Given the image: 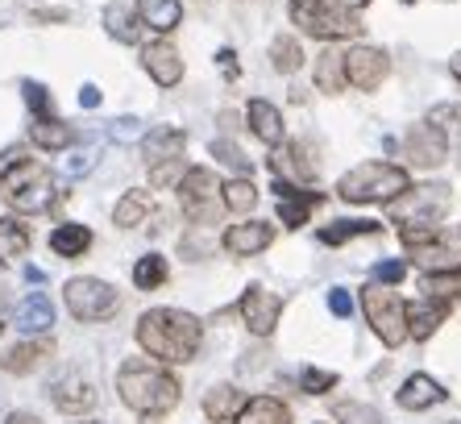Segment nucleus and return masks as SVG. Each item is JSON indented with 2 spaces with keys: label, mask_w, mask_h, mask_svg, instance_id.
Wrapping results in <instances>:
<instances>
[{
  "label": "nucleus",
  "mask_w": 461,
  "mask_h": 424,
  "mask_svg": "<svg viewBox=\"0 0 461 424\" xmlns=\"http://www.w3.org/2000/svg\"><path fill=\"white\" fill-rule=\"evenodd\" d=\"M200 320L183 308H150L138 320V346L158 362H192L200 350Z\"/></svg>",
  "instance_id": "obj_1"
},
{
  "label": "nucleus",
  "mask_w": 461,
  "mask_h": 424,
  "mask_svg": "<svg viewBox=\"0 0 461 424\" xmlns=\"http://www.w3.org/2000/svg\"><path fill=\"white\" fill-rule=\"evenodd\" d=\"M117 392L133 412L162 416L179 403V379L162 366H150V362H125L117 374Z\"/></svg>",
  "instance_id": "obj_2"
},
{
  "label": "nucleus",
  "mask_w": 461,
  "mask_h": 424,
  "mask_svg": "<svg viewBox=\"0 0 461 424\" xmlns=\"http://www.w3.org/2000/svg\"><path fill=\"white\" fill-rule=\"evenodd\" d=\"M399 191H408V171L391 162H357L337 183V196L349 204H391Z\"/></svg>",
  "instance_id": "obj_3"
},
{
  "label": "nucleus",
  "mask_w": 461,
  "mask_h": 424,
  "mask_svg": "<svg viewBox=\"0 0 461 424\" xmlns=\"http://www.w3.org/2000/svg\"><path fill=\"white\" fill-rule=\"evenodd\" d=\"M291 22L312 38H324V42L362 33V22L354 17V9H345L341 0H291Z\"/></svg>",
  "instance_id": "obj_4"
},
{
  "label": "nucleus",
  "mask_w": 461,
  "mask_h": 424,
  "mask_svg": "<svg viewBox=\"0 0 461 424\" xmlns=\"http://www.w3.org/2000/svg\"><path fill=\"white\" fill-rule=\"evenodd\" d=\"M362 308H366V320H370V329L383 337V346L399 350L403 341H408V308L395 291H386L383 283H370L362 291Z\"/></svg>",
  "instance_id": "obj_5"
},
{
  "label": "nucleus",
  "mask_w": 461,
  "mask_h": 424,
  "mask_svg": "<svg viewBox=\"0 0 461 424\" xmlns=\"http://www.w3.org/2000/svg\"><path fill=\"white\" fill-rule=\"evenodd\" d=\"M0 188H5V196H9V204L17 212H46V208H54V200H59L54 175L46 167H38V162H22L13 175L0 180Z\"/></svg>",
  "instance_id": "obj_6"
},
{
  "label": "nucleus",
  "mask_w": 461,
  "mask_h": 424,
  "mask_svg": "<svg viewBox=\"0 0 461 424\" xmlns=\"http://www.w3.org/2000/svg\"><path fill=\"white\" fill-rule=\"evenodd\" d=\"M449 212V188L445 183H424V188H408L391 200V221L408 225H437Z\"/></svg>",
  "instance_id": "obj_7"
},
{
  "label": "nucleus",
  "mask_w": 461,
  "mask_h": 424,
  "mask_svg": "<svg viewBox=\"0 0 461 424\" xmlns=\"http://www.w3.org/2000/svg\"><path fill=\"white\" fill-rule=\"evenodd\" d=\"M179 200H183V212H187L195 225H212L216 217H221V208H225L221 183H216V175L204 167L187 171L179 180Z\"/></svg>",
  "instance_id": "obj_8"
},
{
  "label": "nucleus",
  "mask_w": 461,
  "mask_h": 424,
  "mask_svg": "<svg viewBox=\"0 0 461 424\" xmlns=\"http://www.w3.org/2000/svg\"><path fill=\"white\" fill-rule=\"evenodd\" d=\"M63 300H67V312H71L76 320H108L121 304L117 291H113L104 279H87V275L71 279L67 291H63Z\"/></svg>",
  "instance_id": "obj_9"
},
{
  "label": "nucleus",
  "mask_w": 461,
  "mask_h": 424,
  "mask_svg": "<svg viewBox=\"0 0 461 424\" xmlns=\"http://www.w3.org/2000/svg\"><path fill=\"white\" fill-rule=\"evenodd\" d=\"M391 71V59L375 46H354V51H345V84L362 88V92H375L378 84L386 79Z\"/></svg>",
  "instance_id": "obj_10"
},
{
  "label": "nucleus",
  "mask_w": 461,
  "mask_h": 424,
  "mask_svg": "<svg viewBox=\"0 0 461 424\" xmlns=\"http://www.w3.org/2000/svg\"><path fill=\"white\" fill-rule=\"evenodd\" d=\"M279 317H283V300L275 296V291H267V287H246V296H241V320L249 325V333L270 337L275 325H279Z\"/></svg>",
  "instance_id": "obj_11"
},
{
  "label": "nucleus",
  "mask_w": 461,
  "mask_h": 424,
  "mask_svg": "<svg viewBox=\"0 0 461 424\" xmlns=\"http://www.w3.org/2000/svg\"><path fill=\"white\" fill-rule=\"evenodd\" d=\"M445 150H449V142H445L440 125H411L408 142H403V154H408L416 167H437V162H445Z\"/></svg>",
  "instance_id": "obj_12"
},
{
  "label": "nucleus",
  "mask_w": 461,
  "mask_h": 424,
  "mask_svg": "<svg viewBox=\"0 0 461 424\" xmlns=\"http://www.w3.org/2000/svg\"><path fill=\"white\" fill-rule=\"evenodd\" d=\"M141 67L158 88H175L183 79V59L171 42H150L141 51Z\"/></svg>",
  "instance_id": "obj_13"
},
{
  "label": "nucleus",
  "mask_w": 461,
  "mask_h": 424,
  "mask_svg": "<svg viewBox=\"0 0 461 424\" xmlns=\"http://www.w3.org/2000/svg\"><path fill=\"white\" fill-rule=\"evenodd\" d=\"M275 242V229H270L267 221H246V225H233L225 237H221V245H225L233 258H249V254H262L267 245Z\"/></svg>",
  "instance_id": "obj_14"
},
{
  "label": "nucleus",
  "mask_w": 461,
  "mask_h": 424,
  "mask_svg": "<svg viewBox=\"0 0 461 424\" xmlns=\"http://www.w3.org/2000/svg\"><path fill=\"white\" fill-rule=\"evenodd\" d=\"M54 408L67 416H76V412H87V408H96V387L84 379V374H67V379L54 383V392H50Z\"/></svg>",
  "instance_id": "obj_15"
},
{
  "label": "nucleus",
  "mask_w": 461,
  "mask_h": 424,
  "mask_svg": "<svg viewBox=\"0 0 461 424\" xmlns=\"http://www.w3.org/2000/svg\"><path fill=\"white\" fill-rule=\"evenodd\" d=\"M275 196H279L283 225H291V229H300V225L308 221V212L321 204V191H300L295 183H287V180H275Z\"/></svg>",
  "instance_id": "obj_16"
},
{
  "label": "nucleus",
  "mask_w": 461,
  "mask_h": 424,
  "mask_svg": "<svg viewBox=\"0 0 461 424\" xmlns=\"http://www.w3.org/2000/svg\"><path fill=\"white\" fill-rule=\"evenodd\" d=\"M183 146H187L183 129L158 125V129H150V134L141 138V159L150 162V167H158V162H175V159H183Z\"/></svg>",
  "instance_id": "obj_17"
},
{
  "label": "nucleus",
  "mask_w": 461,
  "mask_h": 424,
  "mask_svg": "<svg viewBox=\"0 0 461 424\" xmlns=\"http://www.w3.org/2000/svg\"><path fill=\"white\" fill-rule=\"evenodd\" d=\"M275 175L287 183H312L316 180V162H308V150L295 142V146H279L275 150V159H270Z\"/></svg>",
  "instance_id": "obj_18"
},
{
  "label": "nucleus",
  "mask_w": 461,
  "mask_h": 424,
  "mask_svg": "<svg viewBox=\"0 0 461 424\" xmlns=\"http://www.w3.org/2000/svg\"><path fill=\"white\" fill-rule=\"evenodd\" d=\"M445 317H449V308H445V300H420V304L408 308V337L416 341H429L432 333L445 325Z\"/></svg>",
  "instance_id": "obj_19"
},
{
  "label": "nucleus",
  "mask_w": 461,
  "mask_h": 424,
  "mask_svg": "<svg viewBox=\"0 0 461 424\" xmlns=\"http://www.w3.org/2000/svg\"><path fill=\"white\" fill-rule=\"evenodd\" d=\"M440 400H445V387L437 379H429V374H411L399 387V408H408V412H424V408H432Z\"/></svg>",
  "instance_id": "obj_20"
},
{
  "label": "nucleus",
  "mask_w": 461,
  "mask_h": 424,
  "mask_svg": "<svg viewBox=\"0 0 461 424\" xmlns=\"http://www.w3.org/2000/svg\"><path fill=\"white\" fill-rule=\"evenodd\" d=\"M233 424H291L287 403L270 400V395H254L241 403V412L233 416Z\"/></svg>",
  "instance_id": "obj_21"
},
{
  "label": "nucleus",
  "mask_w": 461,
  "mask_h": 424,
  "mask_svg": "<svg viewBox=\"0 0 461 424\" xmlns=\"http://www.w3.org/2000/svg\"><path fill=\"white\" fill-rule=\"evenodd\" d=\"M54 325V308H50V300L42 296V291H30V296L17 304V329L22 333H46Z\"/></svg>",
  "instance_id": "obj_22"
},
{
  "label": "nucleus",
  "mask_w": 461,
  "mask_h": 424,
  "mask_svg": "<svg viewBox=\"0 0 461 424\" xmlns=\"http://www.w3.org/2000/svg\"><path fill=\"white\" fill-rule=\"evenodd\" d=\"M241 403H246V395L237 392L233 383H221V387H212L204 395V416L216 424H233V416L241 412Z\"/></svg>",
  "instance_id": "obj_23"
},
{
  "label": "nucleus",
  "mask_w": 461,
  "mask_h": 424,
  "mask_svg": "<svg viewBox=\"0 0 461 424\" xmlns=\"http://www.w3.org/2000/svg\"><path fill=\"white\" fill-rule=\"evenodd\" d=\"M249 129H254V134L267 142V146H279V142H283V117H279V108L270 105V100H249Z\"/></svg>",
  "instance_id": "obj_24"
},
{
  "label": "nucleus",
  "mask_w": 461,
  "mask_h": 424,
  "mask_svg": "<svg viewBox=\"0 0 461 424\" xmlns=\"http://www.w3.org/2000/svg\"><path fill=\"white\" fill-rule=\"evenodd\" d=\"M138 17H141V25H150V30L171 33L183 17V5L179 0H138Z\"/></svg>",
  "instance_id": "obj_25"
},
{
  "label": "nucleus",
  "mask_w": 461,
  "mask_h": 424,
  "mask_svg": "<svg viewBox=\"0 0 461 424\" xmlns=\"http://www.w3.org/2000/svg\"><path fill=\"white\" fill-rule=\"evenodd\" d=\"M30 138H33V146H42V150H67L76 142V129L59 117H38L30 125Z\"/></svg>",
  "instance_id": "obj_26"
},
{
  "label": "nucleus",
  "mask_w": 461,
  "mask_h": 424,
  "mask_svg": "<svg viewBox=\"0 0 461 424\" xmlns=\"http://www.w3.org/2000/svg\"><path fill=\"white\" fill-rule=\"evenodd\" d=\"M50 250L63 258H79L92 250V229L87 225H59L50 234Z\"/></svg>",
  "instance_id": "obj_27"
},
{
  "label": "nucleus",
  "mask_w": 461,
  "mask_h": 424,
  "mask_svg": "<svg viewBox=\"0 0 461 424\" xmlns=\"http://www.w3.org/2000/svg\"><path fill=\"white\" fill-rule=\"evenodd\" d=\"M30 242V225H22L17 217H0V258H22Z\"/></svg>",
  "instance_id": "obj_28"
},
{
  "label": "nucleus",
  "mask_w": 461,
  "mask_h": 424,
  "mask_svg": "<svg viewBox=\"0 0 461 424\" xmlns=\"http://www.w3.org/2000/svg\"><path fill=\"white\" fill-rule=\"evenodd\" d=\"M104 30L117 38V42H125V46H133L138 42V25H133V9H129L125 0H113L104 9Z\"/></svg>",
  "instance_id": "obj_29"
},
{
  "label": "nucleus",
  "mask_w": 461,
  "mask_h": 424,
  "mask_svg": "<svg viewBox=\"0 0 461 424\" xmlns=\"http://www.w3.org/2000/svg\"><path fill=\"white\" fill-rule=\"evenodd\" d=\"M316 84L321 92H341L345 88V54L341 51H324L316 59Z\"/></svg>",
  "instance_id": "obj_30"
},
{
  "label": "nucleus",
  "mask_w": 461,
  "mask_h": 424,
  "mask_svg": "<svg viewBox=\"0 0 461 424\" xmlns=\"http://www.w3.org/2000/svg\"><path fill=\"white\" fill-rule=\"evenodd\" d=\"M46 354H50V341H25V346H17L9 358H0V366L9 374H25V371H33Z\"/></svg>",
  "instance_id": "obj_31"
},
{
  "label": "nucleus",
  "mask_w": 461,
  "mask_h": 424,
  "mask_svg": "<svg viewBox=\"0 0 461 424\" xmlns=\"http://www.w3.org/2000/svg\"><path fill=\"white\" fill-rule=\"evenodd\" d=\"M146 217H150V196H146V191H129L125 200L113 208V221H117L121 229H133V225H141Z\"/></svg>",
  "instance_id": "obj_32"
},
{
  "label": "nucleus",
  "mask_w": 461,
  "mask_h": 424,
  "mask_svg": "<svg viewBox=\"0 0 461 424\" xmlns=\"http://www.w3.org/2000/svg\"><path fill=\"white\" fill-rule=\"evenodd\" d=\"M133 283L141 287V291H154V287L167 283V258L162 254H146L133 263Z\"/></svg>",
  "instance_id": "obj_33"
},
{
  "label": "nucleus",
  "mask_w": 461,
  "mask_h": 424,
  "mask_svg": "<svg viewBox=\"0 0 461 424\" xmlns=\"http://www.w3.org/2000/svg\"><path fill=\"white\" fill-rule=\"evenodd\" d=\"M270 63H275V71H283V75H291V71H300L303 67V51H300V42L295 38H275L270 42Z\"/></svg>",
  "instance_id": "obj_34"
},
{
  "label": "nucleus",
  "mask_w": 461,
  "mask_h": 424,
  "mask_svg": "<svg viewBox=\"0 0 461 424\" xmlns=\"http://www.w3.org/2000/svg\"><path fill=\"white\" fill-rule=\"evenodd\" d=\"M221 196H225V208H229V212H249V208L258 204V188L246 180V175L229 180L225 188H221Z\"/></svg>",
  "instance_id": "obj_35"
},
{
  "label": "nucleus",
  "mask_w": 461,
  "mask_h": 424,
  "mask_svg": "<svg viewBox=\"0 0 461 424\" xmlns=\"http://www.w3.org/2000/svg\"><path fill=\"white\" fill-rule=\"evenodd\" d=\"M366 234H378V225L375 221H333L321 229V242L341 245V242H349V237H366Z\"/></svg>",
  "instance_id": "obj_36"
},
{
  "label": "nucleus",
  "mask_w": 461,
  "mask_h": 424,
  "mask_svg": "<svg viewBox=\"0 0 461 424\" xmlns=\"http://www.w3.org/2000/svg\"><path fill=\"white\" fill-rule=\"evenodd\" d=\"M424 291H429L432 300H453V296H461V266L457 271H429L424 275Z\"/></svg>",
  "instance_id": "obj_37"
},
{
  "label": "nucleus",
  "mask_w": 461,
  "mask_h": 424,
  "mask_svg": "<svg viewBox=\"0 0 461 424\" xmlns=\"http://www.w3.org/2000/svg\"><path fill=\"white\" fill-rule=\"evenodd\" d=\"M333 416L341 424H383V416H378V408H370V403H354V400H345L333 408Z\"/></svg>",
  "instance_id": "obj_38"
},
{
  "label": "nucleus",
  "mask_w": 461,
  "mask_h": 424,
  "mask_svg": "<svg viewBox=\"0 0 461 424\" xmlns=\"http://www.w3.org/2000/svg\"><path fill=\"white\" fill-rule=\"evenodd\" d=\"M212 154H216L221 162H225L229 171H237V175H246V171H249V159L233 146V142H212Z\"/></svg>",
  "instance_id": "obj_39"
},
{
  "label": "nucleus",
  "mask_w": 461,
  "mask_h": 424,
  "mask_svg": "<svg viewBox=\"0 0 461 424\" xmlns=\"http://www.w3.org/2000/svg\"><path fill=\"white\" fill-rule=\"evenodd\" d=\"M300 383H303V392H308V395H324V392H333V387H337V374H333V371H316V366H308Z\"/></svg>",
  "instance_id": "obj_40"
},
{
  "label": "nucleus",
  "mask_w": 461,
  "mask_h": 424,
  "mask_svg": "<svg viewBox=\"0 0 461 424\" xmlns=\"http://www.w3.org/2000/svg\"><path fill=\"white\" fill-rule=\"evenodd\" d=\"M22 92H25V105H30L33 113H38V117H54L50 96H46V88H42V84H33V79H25Z\"/></svg>",
  "instance_id": "obj_41"
},
{
  "label": "nucleus",
  "mask_w": 461,
  "mask_h": 424,
  "mask_svg": "<svg viewBox=\"0 0 461 424\" xmlns=\"http://www.w3.org/2000/svg\"><path fill=\"white\" fill-rule=\"evenodd\" d=\"M108 138L121 142V146L138 142V138H141V121H138V117H117L113 125H108Z\"/></svg>",
  "instance_id": "obj_42"
},
{
  "label": "nucleus",
  "mask_w": 461,
  "mask_h": 424,
  "mask_svg": "<svg viewBox=\"0 0 461 424\" xmlns=\"http://www.w3.org/2000/svg\"><path fill=\"white\" fill-rule=\"evenodd\" d=\"M22 162H30V150H25V146L0 150V180H5V175H13V171L22 167Z\"/></svg>",
  "instance_id": "obj_43"
},
{
  "label": "nucleus",
  "mask_w": 461,
  "mask_h": 424,
  "mask_svg": "<svg viewBox=\"0 0 461 424\" xmlns=\"http://www.w3.org/2000/svg\"><path fill=\"white\" fill-rule=\"evenodd\" d=\"M179 171H183V159H175V162H158V167H150L154 188H167V183H175V180H179Z\"/></svg>",
  "instance_id": "obj_44"
},
{
  "label": "nucleus",
  "mask_w": 461,
  "mask_h": 424,
  "mask_svg": "<svg viewBox=\"0 0 461 424\" xmlns=\"http://www.w3.org/2000/svg\"><path fill=\"white\" fill-rule=\"evenodd\" d=\"M403 275H408V266L403 263H378L375 266V283H399Z\"/></svg>",
  "instance_id": "obj_45"
},
{
  "label": "nucleus",
  "mask_w": 461,
  "mask_h": 424,
  "mask_svg": "<svg viewBox=\"0 0 461 424\" xmlns=\"http://www.w3.org/2000/svg\"><path fill=\"white\" fill-rule=\"evenodd\" d=\"M92 162H96V154H92V150H76V154L67 159V175H87V171H92Z\"/></svg>",
  "instance_id": "obj_46"
},
{
  "label": "nucleus",
  "mask_w": 461,
  "mask_h": 424,
  "mask_svg": "<svg viewBox=\"0 0 461 424\" xmlns=\"http://www.w3.org/2000/svg\"><path fill=\"white\" fill-rule=\"evenodd\" d=\"M329 308H333V317H349V312H354V300L345 296L341 287H333V291H329Z\"/></svg>",
  "instance_id": "obj_47"
},
{
  "label": "nucleus",
  "mask_w": 461,
  "mask_h": 424,
  "mask_svg": "<svg viewBox=\"0 0 461 424\" xmlns=\"http://www.w3.org/2000/svg\"><path fill=\"white\" fill-rule=\"evenodd\" d=\"M79 105H84V108H96L100 105V88L96 84H84V88H79Z\"/></svg>",
  "instance_id": "obj_48"
},
{
  "label": "nucleus",
  "mask_w": 461,
  "mask_h": 424,
  "mask_svg": "<svg viewBox=\"0 0 461 424\" xmlns=\"http://www.w3.org/2000/svg\"><path fill=\"white\" fill-rule=\"evenodd\" d=\"M216 59H221V71H225L229 79H237V59H233V51H221Z\"/></svg>",
  "instance_id": "obj_49"
},
{
  "label": "nucleus",
  "mask_w": 461,
  "mask_h": 424,
  "mask_svg": "<svg viewBox=\"0 0 461 424\" xmlns=\"http://www.w3.org/2000/svg\"><path fill=\"white\" fill-rule=\"evenodd\" d=\"M9 424H42V420H38V416H30V412H13Z\"/></svg>",
  "instance_id": "obj_50"
},
{
  "label": "nucleus",
  "mask_w": 461,
  "mask_h": 424,
  "mask_svg": "<svg viewBox=\"0 0 461 424\" xmlns=\"http://www.w3.org/2000/svg\"><path fill=\"white\" fill-rule=\"evenodd\" d=\"M25 279H30V283H42V271H38V266H25Z\"/></svg>",
  "instance_id": "obj_51"
},
{
  "label": "nucleus",
  "mask_w": 461,
  "mask_h": 424,
  "mask_svg": "<svg viewBox=\"0 0 461 424\" xmlns=\"http://www.w3.org/2000/svg\"><path fill=\"white\" fill-rule=\"evenodd\" d=\"M449 71H453V79H461V54H453V63H449Z\"/></svg>",
  "instance_id": "obj_52"
},
{
  "label": "nucleus",
  "mask_w": 461,
  "mask_h": 424,
  "mask_svg": "<svg viewBox=\"0 0 461 424\" xmlns=\"http://www.w3.org/2000/svg\"><path fill=\"white\" fill-rule=\"evenodd\" d=\"M5 308H9V300H5V291H0V329H5Z\"/></svg>",
  "instance_id": "obj_53"
},
{
  "label": "nucleus",
  "mask_w": 461,
  "mask_h": 424,
  "mask_svg": "<svg viewBox=\"0 0 461 424\" xmlns=\"http://www.w3.org/2000/svg\"><path fill=\"white\" fill-rule=\"evenodd\" d=\"M345 9H362V5H370V0H341Z\"/></svg>",
  "instance_id": "obj_54"
},
{
  "label": "nucleus",
  "mask_w": 461,
  "mask_h": 424,
  "mask_svg": "<svg viewBox=\"0 0 461 424\" xmlns=\"http://www.w3.org/2000/svg\"><path fill=\"white\" fill-rule=\"evenodd\" d=\"M408 5H411V0H408Z\"/></svg>",
  "instance_id": "obj_55"
},
{
  "label": "nucleus",
  "mask_w": 461,
  "mask_h": 424,
  "mask_svg": "<svg viewBox=\"0 0 461 424\" xmlns=\"http://www.w3.org/2000/svg\"><path fill=\"white\" fill-rule=\"evenodd\" d=\"M457 424H461V420H457Z\"/></svg>",
  "instance_id": "obj_56"
}]
</instances>
